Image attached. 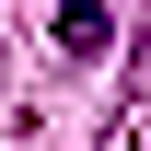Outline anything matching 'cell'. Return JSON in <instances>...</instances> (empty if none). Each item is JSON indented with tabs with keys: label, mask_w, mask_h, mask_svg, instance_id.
<instances>
[{
	"label": "cell",
	"mask_w": 151,
	"mask_h": 151,
	"mask_svg": "<svg viewBox=\"0 0 151 151\" xmlns=\"http://www.w3.org/2000/svg\"><path fill=\"white\" fill-rule=\"evenodd\" d=\"M116 47V12L105 0H58V58H105Z\"/></svg>",
	"instance_id": "obj_1"
}]
</instances>
